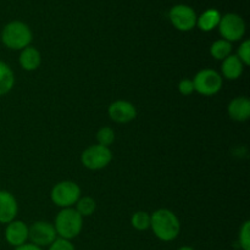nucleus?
<instances>
[{
    "instance_id": "15",
    "label": "nucleus",
    "mask_w": 250,
    "mask_h": 250,
    "mask_svg": "<svg viewBox=\"0 0 250 250\" xmlns=\"http://www.w3.org/2000/svg\"><path fill=\"white\" fill-rule=\"evenodd\" d=\"M19 62L20 66L24 71H27V72H33V71L38 70V67L42 63L41 51L36 46L32 45L22 49L21 53H20Z\"/></svg>"
},
{
    "instance_id": "14",
    "label": "nucleus",
    "mask_w": 250,
    "mask_h": 250,
    "mask_svg": "<svg viewBox=\"0 0 250 250\" xmlns=\"http://www.w3.org/2000/svg\"><path fill=\"white\" fill-rule=\"evenodd\" d=\"M244 67L246 66L239 60L238 56L231 54L225 60H222L221 73L220 75L222 76V78H226V80L236 81L242 77L244 72Z\"/></svg>"
},
{
    "instance_id": "1",
    "label": "nucleus",
    "mask_w": 250,
    "mask_h": 250,
    "mask_svg": "<svg viewBox=\"0 0 250 250\" xmlns=\"http://www.w3.org/2000/svg\"><path fill=\"white\" fill-rule=\"evenodd\" d=\"M150 229L161 242H172L180 236L181 222L170 209H158L150 214Z\"/></svg>"
},
{
    "instance_id": "5",
    "label": "nucleus",
    "mask_w": 250,
    "mask_h": 250,
    "mask_svg": "<svg viewBox=\"0 0 250 250\" xmlns=\"http://www.w3.org/2000/svg\"><path fill=\"white\" fill-rule=\"evenodd\" d=\"M192 81L194 84V92L199 93L204 97H212V95L217 94L224 85L222 76L212 68H203V70L198 71Z\"/></svg>"
},
{
    "instance_id": "27",
    "label": "nucleus",
    "mask_w": 250,
    "mask_h": 250,
    "mask_svg": "<svg viewBox=\"0 0 250 250\" xmlns=\"http://www.w3.org/2000/svg\"><path fill=\"white\" fill-rule=\"evenodd\" d=\"M177 250H195V249L192 248V247H189V246H183V247H181V248H178Z\"/></svg>"
},
{
    "instance_id": "22",
    "label": "nucleus",
    "mask_w": 250,
    "mask_h": 250,
    "mask_svg": "<svg viewBox=\"0 0 250 250\" xmlns=\"http://www.w3.org/2000/svg\"><path fill=\"white\" fill-rule=\"evenodd\" d=\"M239 249L250 250V221L247 220L242 224L238 233Z\"/></svg>"
},
{
    "instance_id": "20",
    "label": "nucleus",
    "mask_w": 250,
    "mask_h": 250,
    "mask_svg": "<svg viewBox=\"0 0 250 250\" xmlns=\"http://www.w3.org/2000/svg\"><path fill=\"white\" fill-rule=\"evenodd\" d=\"M131 225L136 231H146L150 229V214L143 210L136 211L131 217Z\"/></svg>"
},
{
    "instance_id": "2",
    "label": "nucleus",
    "mask_w": 250,
    "mask_h": 250,
    "mask_svg": "<svg viewBox=\"0 0 250 250\" xmlns=\"http://www.w3.org/2000/svg\"><path fill=\"white\" fill-rule=\"evenodd\" d=\"M4 46L10 50H20L31 45L33 33L27 23L22 21H11L5 24L0 33Z\"/></svg>"
},
{
    "instance_id": "25",
    "label": "nucleus",
    "mask_w": 250,
    "mask_h": 250,
    "mask_svg": "<svg viewBox=\"0 0 250 250\" xmlns=\"http://www.w3.org/2000/svg\"><path fill=\"white\" fill-rule=\"evenodd\" d=\"M177 88L178 92L182 95H186V97L194 93V84H193V81L189 80V78H183V80H181Z\"/></svg>"
},
{
    "instance_id": "23",
    "label": "nucleus",
    "mask_w": 250,
    "mask_h": 250,
    "mask_svg": "<svg viewBox=\"0 0 250 250\" xmlns=\"http://www.w3.org/2000/svg\"><path fill=\"white\" fill-rule=\"evenodd\" d=\"M237 56H238L239 60L243 62L244 66L250 65V41L249 39H246L241 43L238 50H237Z\"/></svg>"
},
{
    "instance_id": "8",
    "label": "nucleus",
    "mask_w": 250,
    "mask_h": 250,
    "mask_svg": "<svg viewBox=\"0 0 250 250\" xmlns=\"http://www.w3.org/2000/svg\"><path fill=\"white\" fill-rule=\"evenodd\" d=\"M197 12L186 4H177L171 7L168 19L177 31L189 32L197 26Z\"/></svg>"
},
{
    "instance_id": "28",
    "label": "nucleus",
    "mask_w": 250,
    "mask_h": 250,
    "mask_svg": "<svg viewBox=\"0 0 250 250\" xmlns=\"http://www.w3.org/2000/svg\"><path fill=\"white\" fill-rule=\"evenodd\" d=\"M238 250H242V249H238Z\"/></svg>"
},
{
    "instance_id": "13",
    "label": "nucleus",
    "mask_w": 250,
    "mask_h": 250,
    "mask_svg": "<svg viewBox=\"0 0 250 250\" xmlns=\"http://www.w3.org/2000/svg\"><path fill=\"white\" fill-rule=\"evenodd\" d=\"M227 112L233 121H247L250 117V100L243 95L233 98L227 105Z\"/></svg>"
},
{
    "instance_id": "7",
    "label": "nucleus",
    "mask_w": 250,
    "mask_h": 250,
    "mask_svg": "<svg viewBox=\"0 0 250 250\" xmlns=\"http://www.w3.org/2000/svg\"><path fill=\"white\" fill-rule=\"evenodd\" d=\"M217 28H219L222 39L229 42V43H233V42H238L243 38L246 34L247 26L243 17L234 12H229V14L221 16Z\"/></svg>"
},
{
    "instance_id": "4",
    "label": "nucleus",
    "mask_w": 250,
    "mask_h": 250,
    "mask_svg": "<svg viewBox=\"0 0 250 250\" xmlns=\"http://www.w3.org/2000/svg\"><path fill=\"white\" fill-rule=\"evenodd\" d=\"M81 197H82L81 187L73 181H61L56 183L50 190L51 202L61 209L73 208Z\"/></svg>"
},
{
    "instance_id": "11",
    "label": "nucleus",
    "mask_w": 250,
    "mask_h": 250,
    "mask_svg": "<svg viewBox=\"0 0 250 250\" xmlns=\"http://www.w3.org/2000/svg\"><path fill=\"white\" fill-rule=\"evenodd\" d=\"M5 241L14 248L28 242V226L21 220H14L6 225L4 232Z\"/></svg>"
},
{
    "instance_id": "3",
    "label": "nucleus",
    "mask_w": 250,
    "mask_h": 250,
    "mask_svg": "<svg viewBox=\"0 0 250 250\" xmlns=\"http://www.w3.org/2000/svg\"><path fill=\"white\" fill-rule=\"evenodd\" d=\"M54 227L59 238L72 241L83 229V217L75 208L61 209L54 220Z\"/></svg>"
},
{
    "instance_id": "19",
    "label": "nucleus",
    "mask_w": 250,
    "mask_h": 250,
    "mask_svg": "<svg viewBox=\"0 0 250 250\" xmlns=\"http://www.w3.org/2000/svg\"><path fill=\"white\" fill-rule=\"evenodd\" d=\"M75 209L77 210V212L83 219L89 217L97 210V202L94 200V198L89 197V195H84V197H81L78 199V202L75 205Z\"/></svg>"
},
{
    "instance_id": "16",
    "label": "nucleus",
    "mask_w": 250,
    "mask_h": 250,
    "mask_svg": "<svg viewBox=\"0 0 250 250\" xmlns=\"http://www.w3.org/2000/svg\"><path fill=\"white\" fill-rule=\"evenodd\" d=\"M221 14L216 9H208L197 17V27L203 32H211L219 27Z\"/></svg>"
},
{
    "instance_id": "26",
    "label": "nucleus",
    "mask_w": 250,
    "mask_h": 250,
    "mask_svg": "<svg viewBox=\"0 0 250 250\" xmlns=\"http://www.w3.org/2000/svg\"><path fill=\"white\" fill-rule=\"evenodd\" d=\"M15 250H43V248H41V247L36 246V244L33 243H28V242H27V243L15 248Z\"/></svg>"
},
{
    "instance_id": "24",
    "label": "nucleus",
    "mask_w": 250,
    "mask_h": 250,
    "mask_svg": "<svg viewBox=\"0 0 250 250\" xmlns=\"http://www.w3.org/2000/svg\"><path fill=\"white\" fill-rule=\"evenodd\" d=\"M48 250H76V248L71 241L59 238L58 237V238L48 247Z\"/></svg>"
},
{
    "instance_id": "10",
    "label": "nucleus",
    "mask_w": 250,
    "mask_h": 250,
    "mask_svg": "<svg viewBox=\"0 0 250 250\" xmlns=\"http://www.w3.org/2000/svg\"><path fill=\"white\" fill-rule=\"evenodd\" d=\"M107 114L111 121L116 124H129L137 117V109L131 102L127 100H115L109 105Z\"/></svg>"
},
{
    "instance_id": "21",
    "label": "nucleus",
    "mask_w": 250,
    "mask_h": 250,
    "mask_svg": "<svg viewBox=\"0 0 250 250\" xmlns=\"http://www.w3.org/2000/svg\"><path fill=\"white\" fill-rule=\"evenodd\" d=\"M97 142L100 146L110 148V146L115 142V131L111 127H102V128H99V131L97 132Z\"/></svg>"
},
{
    "instance_id": "12",
    "label": "nucleus",
    "mask_w": 250,
    "mask_h": 250,
    "mask_svg": "<svg viewBox=\"0 0 250 250\" xmlns=\"http://www.w3.org/2000/svg\"><path fill=\"white\" fill-rule=\"evenodd\" d=\"M19 214V204L12 193L0 190V224L7 225L16 220Z\"/></svg>"
},
{
    "instance_id": "18",
    "label": "nucleus",
    "mask_w": 250,
    "mask_h": 250,
    "mask_svg": "<svg viewBox=\"0 0 250 250\" xmlns=\"http://www.w3.org/2000/svg\"><path fill=\"white\" fill-rule=\"evenodd\" d=\"M210 54L215 60L222 61L232 54V43L225 39H217L210 46Z\"/></svg>"
},
{
    "instance_id": "9",
    "label": "nucleus",
    "mask_w": 250,
    "mask_h": 250,
    "mask_svg": "<svg viewBox=\"0 0 250 250\" xmlns=\"http://www.w3.org/2000/svg\"><path fill=\"white\" fill-rule=\"evenodd\" d=\"M58 238V233L55 227L51 222L48 221H36L28 226V241L41 248H48L55 239Z\"/></svg>"
},
{
    "instance_id": "6",
    "label": "nucleus",
    "mask_w": 250,
    "mask_h": 250,
    "mask_svg": "<svg viewBox=\"0 0 250 250\" xmlns=\"http://www.w3.org/2000/svg\"><path fill=\"white\" fill-rule=\"evenodd\" d=\"M112 151L107 146L94 144L88 146L81 154V163L90 171H99L110 165L112 161Z\"/></svg>"
},
{
    "instance_id": "17",
    "label": "nucleus",
    "mask_w": 250,
    "mask_h": 250,
    "mask_svg": "<svg viewBox=\"0 0 250 250\" xmlns=\"http://www.w3.org/2000/svg\"><path fill=\"white\" fill-rule=\"evenodd\" d=\"M15 85V73L9 63L0 60V97L11 92Z\"/></svg>"
}]
</instances>
